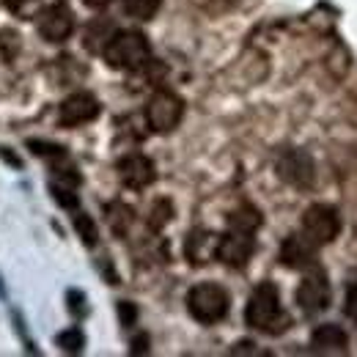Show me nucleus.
I'll list each match as a JSON object with an SVG mask.
<instances>
[{
    "mask_svg": "<svg viewBox=\"0 0 357 357\" xmlns=\"http://www.w3.org/2000/svg\"><path fill=\"white\" fill-rule=\"evenodd\" d=\"M245 321L248 327L267 333V335H280L289 327V316L280 308V291L275 283L264 280L253 289L248 308H245Z\"/></svg>",
    "mask_w": 357,
    "mask_h": 357,
    "instance_id": "nucleus-1",
    "label": "nucleus"
},
{
    "mask_svg": "<svg viewBox=\"0 0 357 357\" xmlns=\"http://www.w3.org/2000/svg\"><path fill=\"white\" fill-rule=\"evenodd\" d=\"M102 55L107 66L121 69V72H135L151 61V45L137 31H116L113 39L105 45Z\"/></svg>",
    "mask_w": 357,
    "mask_h": 357,
    "instance_id": "nucleus-2",
    "label": "nucleus"
},
{
    "mask_svg": "<svg viewBox=\"0 0 357 357\" xmlns=\"http://www.w3.org/2000/svg\"><path fill=\"white\" fill-rule=\"evenodd\" d=\"M231 294L218 283H198L187 291V311L201 324H218L228 316Z\"/></svg>",
    "mask_w": 357,
    "mask_h": 357,
    "instance_id": "nucleus-3",
    "label": "nucleus"
},
{
    "mask_svg": "<svg viewBox=\"0 0 357 357\" xmlns=\"http://www.w3.org/2000/svg\"><path fill=\"white\" fill-rule=\"evenodd\" d=\"M303 236L313 242L316 248H321V245H330L335 236H338V231H341V218H338V212L333 209V206H327V204H313L305 209V215H303Z\"/></svg>",
    "mask_w": 357,
    "mask_h": 357,
    "instance_id": "nucleus-4",
    "label": "nucleus"
},
{
    "mask_svg": "<svg viewBox=\"0 0 357 357\" xmlns=\"http://www.w3.org/2000/svg\"><path fill=\"white\" fill-rule=\"evenodd\" d=\"M181 116H184V102L171 91H157L146 105V121H149L151 132H174L178 121H181Z\"/></svg>",
    "mask_w": 357,
    "mask_h": 357,
    "instance_id": "nucleus-5",
    "label": "nucleus"
},
{
    "mask_svg": "<svg viewBox=\"0 0 357 357\" xmlns=\"http://www.w3.org/2000/svg\"><path fill=\"white\" fill-rule=\"evenodd\" d=\"M278 176L291 187L308 190L316 181V165H313L311 154L303 151V149H286L278 157Z\"/></svg>",
    "mask_w": 357,
    "mask_h": 357,
    "instance_id": "nucleus-6",
    "label": "nucleus"
},
{
    "mask_svg": "<svg viewBox=\"0 0 357 357\" xmlns=\"http://www.w3.org/2000/svg\"><path fill=\"white\" fill-rule=\"evenodd\" d=\"M36 31L47 42H66L75 31V14L66 0H58L47 6L45 11L36 17Z\"/></svg>",
    "mask_w": 357,
    "mask_h": 357,
    "instance_id": "nucleus-7",
    "label": "nucleus"
},
{
    "mask_svg": "<svg viewBox=\"0 0 357 357\" xmlns=\"http://www.w3.org/2000/svg\"><path fill=\"white\" fill-rule=\"evenodd\" d=\"M99 116V99L89 93V91H77L72 96H66L61 102V110H58V124L72 130V127H83Z\"/></svg>",
    "mask_w": 357,
    "mask_h": 357,
    "instance_id": "nucleus-8",
    "label": "nucleus"
},
{
    "mask_svg": "<svg viewBox=\"0 0 357 357\" xmlns=\"http://www.w3.org/2000/svg\"><path fill=\"white\" fill-rule=\"evenodd\" d=\"M297 305L303 308V313H319L330 305V280L324 269H311L300 289H297Z\"/></svg>",
    "mask_w": 357,
    "mask_h": 357,
    "instance_id": "nucleus-9",
    "label": "nucleus"
},
{
    "mask_svg": "<svg viewBox=\"0 0 357 357\" xmlns=\"http://www.w3.org/2000/svg\"><path fill=\"white\" fill-rule=\"evenodd\" d=\"M253 250H256V239H253V234H245V231H228L225 236L218 239V248H215L218 259L225 267L234 269L245 267L250 261Z\"/></svg>",
    "mask_w": 357,
    "mask_h": 357,
    "instance_id": "nucleus-10",
    "label": "nucleus"
},
{
    "mask_svg": "<svg viewBox=\"0 0 357 357\" xmlns=\"http://www.w3.org/2000/svg\"><path fill=\"white\" fill-rule=\"evenodd\" d=\"M116 168H119V178L127 187H132V190L149 187L154 181V176H157L154 174V162L149 157H143V154H127V157H121Z\"/></svg>",
    "mask_w": 357,
    "mask_h": 357,
    "instance_id": "nucleus-11",
    "label": "nucleus"
},
{
    "mask_svg": "<svg viewBox=\"0 0 357 357\" xmlns=\"http://www.w3.org/2000/svg\"><path fill=\"white\" fill-rule=\"evenodd\" d=\"M280 264L289 269H308L316 264V245L308 242L303 234L289 236L280 248Z\"/></svg>",
    "mask_w": 357,
    "mask_h": 357,
    "instance_id": "nucleus-12",
    "label": "nucleus"
},
{
    "mask_svg": "<svg viewBox=\"0 0 357 357\" xmlns=\"http://www.w3.org/2000/svg\"><path fill=\"white\" fill-rule=\"evenodd\" d=\"M311 347L319 352H347L349 347V338H347V330L341 324H321L316 327L311 335Z\"/></svg>",
    "mask_w": 357,
    "mask_h": 357,
    "instance_id": "nucleus-13",
    "label": "nucleus"
},
{
    "mask_svg": "<svg viewBox=\"0 0 357 357\" xmlns=\"http://www.w3.org/2000/svg\"><path fill=\"white\" fill-rule=\"evenodd\" d=\"M261 225V212L250 204H242L239 209H234L228 215V228L231 231H245V234H256V228Z\"/></svg>",
    "mask_w": 357,
    "mask_h": 357,
    "instance_id": "nucleus-14",
    "label": "nucleus"
},
{
    "mask_svg": "<svg viewBox=\"0 0 357 357\" xmlns=\"http://www.w3.org/2000/svg\"><path fill=\"white\" fill-rule=\"evenodd\" d=\"M50 192L52 198L63 206V209H75L77 206V192H75V181H66V178H55L50 181Z\"/></svg>",
    "mask_w": 357,
    "mask_h": 357,
    "instance_id": "nucleus-15",
    "label": "nucleus"
},
{
    "mask_svg": "<svg viewBox=\"0 0 357 357\" xmlns=\"http://www.w3.org/2000/svg\"><path fill=\"white\" fill-rule=\"evenodd\" d=\"M162 0H124V14L132 20H151L160 11Z\"/></svg>",
    "mask_w": 357,
    "mask_h": 357,
    "instance_id": "nucleus-16",
    "label": "nucleus"
},
{
    "mask_svg": "<svg viewBox=\"0 0 357 357\" xmlns=\"http://www.w3.org/2000/svg\"><path fill=\"white\" fill-rule=\"evenodd\" d=\"M72 223H75V231L80 234V239L89 245V248H93L96 245V239H99V231H96V223L91 220L86 212H77L75 218H72Z\"/></svg>",
    "mask_w": 357,
    "mask_h": 357,
    "instance_id": "nucleus-17",
    "label": "nucleus"
},
{
    "mask_svg": "<svg viewBox=\"0 0 357 357\" xmlns=\"http://www.w3.org/2000/svg\"><path fill=\"white\" fill-rule=\"evenodd\" d=\"M55 344L63 349V352H80L83 347H86V335L80 333V330H63V333H58V338H55Z\"/></svg>",
    "mask_w": 357,
    "mask_h": 357,
    "instance_id": "nucleus-18",
    "label": "nucleus"
},
{
    "mask_svg": "<svg viewBox=\"0 0 357 357\" xmlns=\"http://www.w3.org/2000/svg\"><path fill=\"white\" fill-rule=\"evenodd\" d=\"M344 313H347L349 319H355V321H357V280H352V286H349V291H347Z\"/></svg>",
    "mask_w": 357,
    "mask_h": 357,
    "instance_id": "nucleus-19",
    "label": "nucleus"
},
{
    "mask_svg": "<svg viewBox=\"0 0 357 357\" xmlns=\"http://www.w3.org/2000/svg\"><path fill=\"white\" fill-rule=\"evenodd\" d=\"M86 297L80 294V291H69V311L72 313H77V316H83L86 313Z\"/></svg>",
    "mask_w": 357,
    "mask_h": 357,
    "instance_id": "nucleus-20",
    "label": "nucleus"
},
{
    "mask_svg": "<svg viewBox=\"0 0 357 357\" xmlns=\"http://www.w3.org/2000/svg\"><path fill=\"white\" fill-rule=\"evenodd\" d=\"M89 8H105V6H110L113 0H83Z\"/></svg>",
    "mask_w": 357,
    "mask_h": 357,
    "instance_id": "nucleus-21",
    "label": "nucleus"
},
{
    "mask_svg": "<svg viewBox=\"0 0 357 357\" xmlns=\"http://www.w3.org/2000/svg\"><path fill=\"white\" fill-rule=\"evenodd\" d=\"M0 154H3V157H6V160H8L11 165H14V168H20V160H17V154H11V151H6V149H3Z\"/></svg>",
    "mask_w": 357,
    "mask_h": 357,
    "instance_id": "nucleus-22",
    "label": "nucleus"
},
{
    "mask_svg": "<svg viewBox=\"0 0 357 357\" xmlns=\"http://www.w3.org/2000/svg\"><path fill=\"white\" fill-rule=\"evenodd\" d=\"M3 3H6L8 8H14V11H17V8H22V6L28 3V0H3Z\"/></svg>",
    "mask_w": 357,
    "mask_h": 357,
    "instance_id": "nucleus-23",
    "label": "nucleus"
},
{
    "mask_svg": "<svg viewBox=\"0 0 357 357\" xmlns=\"http://www.w3.org/2000/svg\"><path fill=\"white\" fill-rule=\"evenodd\" d=\"M8 297V291H6V283H3V275H0V300H6Z\"/></svg>",
    "mask_w": 357,
    "mask_h": 357,
    "instance_id": "nucleus-24",
    "label": "nucleus"
}]
</instances>
